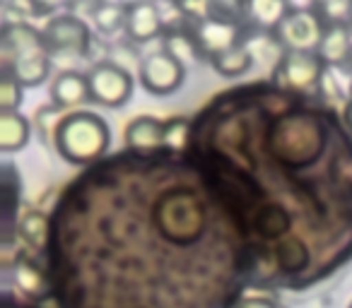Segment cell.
Returning a JSON list of instances; mask_svg holds the SVG:
<instances>
[{
	"label": "cell",
	"instance_id": "obj_3",
	"mask_svg": "<svg viewBox=\"0 0 352 308\" xmlns=\"http://www.w3.org/2000/svg\"><path fill=\"white\" fill-rule=\"evenodd\" d=\"M326 32V22L316 10L307 8H289L287 15L275 27L273 36L285 51H299V54H316L318 44Z\"/></svg>",
	"mask_w": 352,
	"mask_h": 308
},
{
	"label": "cell",
	"instance_id": "obj_19",
	"mask_svg": "<svg viewBox=\"0 0 352 308\" xmlns=\"http://www.w3.org/2000/svg\"><path fill=\"white\" fill-rule=\"evenodd\" d=\"M20 234L30 241L32 246H39L46 236V217L41 212H30L22 217L20 222Z\"/></svg>",
	"mask_w": 352,
	"mask_h": 308
},
{
	"label": "cell",
	"instance_id": "obj_1",
	"mask_svg": "<svg viewBox=\"0 0 352 308\" xmlns=\"http://www.w3.org/2000/svg\"><path fill=\"white\" fill-rule=\"evenodd\" d=\"M0 63L22 87H39L51 73V51L44 34L27 22H6L0 29Z\"/></svg>",
	"mask_w": 352,
	"mask_h": 308
},
{
	"label": "cell",
	"instance_id": "obj_25",
	"mask_svg": "<svg viewBox=\"0 0 352 308\" xmlns=\"http://www.w3.org/2000/svg\"><path fill=\"white\" fill-rule=\"evenodd\" d=\"M347 308H352V303H350V306H347Z\"/></svg>",
	"mask_w": 352,
	"mask_h": 308
},
{
	"label": "cell",
	"instance_id": "obj_20",
	"mask_svg": "<svg viewBox=\"0 0 352 308\" xmlns=\"http://www.w3.org/2000/svg\"><path fill=\"white\" fill-rule=\"evenodd\" d=\"M186 130H188V121H184V118L166 121V147L179 150L184 145V140H186Z\"/></svg>",
	"mask_w": 352,
	"mask_h": 308
},
{
	"label": "cell",
	"instance_id": "obj_14",
	"mask_svg": "<svg viewBox=\"0 0 352 308\" xmlns=\"http://www.w3.org/2000/svg\"><path fill=\"white\" fill-rule=\"evenodd\" d=\"M287 10L289 5L283 0H251V3H246V17L258 27L273 32L283 22V17L287 15Z\"/></svg>",
	"mask_w": 352,
	"mask_h": 308
},
{
	"label": "cell",
	"instance_id": "obj_26",
	"mask_svg": "<svg viewBox=\"0 0 352 308\" xmlns=\"http://www.w3.org/2000/svg\"><path fill=\"white\" fill-rule=\"evenodd\" d=\"M350 63H352V58H350Z\"/></svg>",
	"mask_w": 352,
	"mask_h": 308
},
{
	"label": "cell",
	"instance_id": "obj_11",
	"mask_svg": "<svg viewBox=\"0 0 352 308\" xmlns=\"http://www.w3.org/2000/svg\"><path fill=\"white\" fill-rule=\"evenodd\" d=\"M316 56L328 65H345L352 58V32L350 27H326Z\"/></svg>",
	"mask_w": 352,
	"mask_h": 308
},
{
	"label": "cell",
	"instance_id": "obj_12",
	"mask_svg": "<svg viewBox=\"0 0 352 308\" xmlns=\"http://www.w3.org/2000/svg\"><path fill=\"white\" fill-rule=\"evenodd\" d=\"M30 142V121L20 113H0V152H17Z\"/></svg>",
	"mask_w": 352,
	"mask_h": 308
},
{
	"label": "cell",
	"instance_id": "obj_15",
	"mask_svg": "<svg viewBox=\"0 0 352 308\" xmlns=\"http://www.w3.org/2000/svg\"><path fill=\"white\" fill-rule=\"evenodd\" d=\"M126 15L128 5H118V3H99L92 10L94 27L107 36L126 29Z\"/></svg>",
	"mask_w": 352,
	"mask_h": 308
},
{
	"label": "cell",
	"instance_id": "obj_22",
	"mask_svg": "<svg viewBox=\"0 0 352 308\" xmlns=\"http://www.w3.org/2000/svg\"><path fill=\"white\" fill-rule=\"evenodd\" d=\"M236 308H278L270 298H263V296H254V298H246L241 301Z\"/></svg>",
	"mask_w": 352,
	"mask_h": 308
},
{
	"label": "cell",
	"instance_id": "obj_5",
	"mask_svg": "<svg viewBox=\"0 0 352 308\" xmlns=\"http://www.w3.org/2000/svg\"><path fill=\"white\" fill-rule=\"evenodd\" d=\"M44 41L51 54H65V56H85L92 44V34L85 20L78 15H54L41 29Z\"/></svg>",
	"mask_w": 352,
	"mask_h": 308
},
{
	"label": "cell",
	"instance_id": "obj_4",
	"mask_svg": "<svg viewBox=\"0 0 352 308\" xmlns=\"http://www.w3.org/2000/svg\"><path fill=\"white\" fill-rule=\"evenodd\" d=\"M89 97L107 108H118L133 97V75L118 63H97L87 73Z\"/></svg>",
	"mask_w": 352,
	"mask_h": 308
},
{
	"label": "cell",
	"instance_id": "obj_9",
	"mask_svg": "<svg viewBox=\"0 0 352 308\" xmlns=\"http://www.w3.org/2000/svg\"><path fill=\"white\" fill-rule=\"evenodd\" d=\"M123 140L131 150L152 152L166 147V123L155 116H138L126 126Z\"/></svg>",
	"mask_w": 352,
	"mask_h": 308
},
{
	"label": "cell",
	"instance_id": "obj_10",
	"mask_svg": "<svg viewBox=\"0 0 352 308\" xmlns=\"http://www.w3.org/2000/svg\"><path fill=\"white\" fill-rule=\"evenodd\" d=\"M51 102L56 108H73L85 102H92L87 75L78 73V70H63L51 82Z\"/></svg>",
	"mask_w": 352,
	"mask_h": 308
},
{
	"label": "cell",
	"instance_id": "obj_18",
	"mask_svg": "<svg viewBox=\"0 0 352 308\" xmlns=\"http://www.w3.org/2000/svg\"><path fill=\"white\" fill-rule=\"evenodd\" d=\"M22 94H25V87L10 73H3L0 78V113H17L22 99H25Z\"/></svg>",
	"mask_w": 352,
	"mask_h": 308
},
{
	"label": "cell",
	"instance_id": "obj_7",
	"mask_svg": "<svg viewBox=\"0 0 352 308\" xmlns=\"http://www.w3.org/2000/svg\"><path fill=\"white\" fill-rule=\"evenodd\" d=\"M278 82L294 92H309L316 89L326 75V63L316 54H299V51H285L278 65Z\"/></svg>",
	"mask_w": 352,
	"mask_h": 308
},
{
	"label": "cell",
	"instance_id": "obj_13",
	"mask_svg": "<svg viewBox=\"0 0 352 308\" xmlns=\"http://www.w3.org/2000/svg\"><path fill=\"white\" fill-rule=\"evenodd\" d=\"M210 65L215 68V73H220L222 78H239V75L249 73L251 65H254V56L246 49L244 44L232 46L227 51L210 56Z\"/></svg>",
	"mask_w": 352,
	"mask_h": 308
},
{
	"label": "cell",
	"instance_id": "obj_2",
	"mask_svg": "<svg viewBox=\"0 0 352 308\" xmlns=\"http://www.w3.org/2000/svg\"><path fill=\"white\" fill-rule=\"evenodd\" d=\"M111 145L107 121L92 111L65 113L54 128V147L65 162L85 167L102 157Z\"/></svg>",
	"mask_w": 352,
	"mask_h": 308
},
{
	"label": "cell",
	"instance_id": "obj_17",
	"mask_svg": "<svg viewBox=\"0 0 352 308\" xmlns=\"http://www.w3.org/2000/svg\"><path fill=\"white\" fill-rule=\"evenodd\" d=\"M208 20L217 22V25H227V27H239L241 20L246 17V5L241 3H208L206 5Z\"/></svg>",
	"mask_w": 352,
	"mask_h": 308
},
{
	"label": "cell",
	"instance_id": "obj_24",
	"mask_svg": "<svg viewBox=\"0 0 352 308\" xmlns=\"http://www.w3.org/2000/svg\"><path fill=\"white\" fill-rule=\"evenodd\" d=\"M350 99H352V82H350Z\"/></svg>",
	"mask_w": 352,
	"mask_h": 308
},
{
	"label": "cell",
	"instance_id": "obj_16",
	"mask_svg": "<svg viewBox=\"0 0 352 308\" xmlns=\"http://www.w3.org/2000/svg\"><path fill=\"white\" fill-rule=\"evenodd\" d=\"M314 10L321 15L326 27H350L352 25V0H328L318 3Z\"/></svg>",
	"mask_w": 352,
	"mask_h": 308
},
{
	"label": "cell",
	"instance_id": "obj_23",
	"mask_svg": "<svg viewBox=\"0 0 352 308\" xmlns=\"http://www.w3.org/2000/svg\"><path fill=\"white\" fill-rule=\"evenodd\" d=\"M342 118H345L347 128H350V132H352V99L345 104V111H342Z\"/></svg>",
	"mask_w": 352,
	"mask_h": 308
},
{
	"label": "cell",
	"instance_id": "obj_21",
	"mask_svg": "<svg viewBox=\"0 0 352 308\" xmlns=\"http://www.w3.org/2000/svg\"><path fill=\"white\" fill-rule=\"evenodd\" d=\"M17 282L27 289V292H36L39 289V272L30 265H20L17 268Z\"/></svg>",
	"mask_w": 352,
	"mask_h": 308
},
{
	"label": "cell",
	"instance_id": "obj_8",
	"mask_svg": "<svg viewBox=\"0 0 352 308\" xmlns=\"http://www.w3.org/2000/svg\"><path fill=\"white\" fill-rule=\"evenodd\" d=\"M164 32V20L155 3H133L128 5L126 15V34L131 41L145 44Z\"/></svg>",
	"mask_w": 352,
	"mask_h": 308
},
{
	"label": "cell",
	"instance_id": "obj_6",
	"mask_svg": "<svg viewBox=\"0 0 352 308\" xmlns=\"http://www.w3.org/2000/svg\"><path fill=\"white\" fill-rule=\"evenodd\" d=\"M138 75H140V84L147 92L155 97H166L182 87L184 78H186V68L169 51H157V54L142 58Z\"/></svg>",
	"mask_w": 352,
	"mask_h": 308
}]
</instances>
